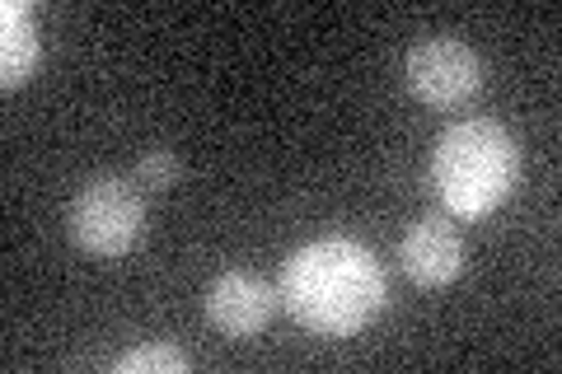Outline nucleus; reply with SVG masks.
<instances>
[{
  "instance_id": "f257e3e1",
  "label": "nucleus",
  "mask_w": 562,
  "mask_h": 374,
  "mask_svg": "<svg viewBox=\"0 0 562 374\" xmlns=\"http://www.w3.org/2000/svg\"><path fill=\"white\" fill-rule=\"evenodd\" d=\"M277 295L301 328L319 337H357L390 299V276L361 239L328 235L286 258Z\"/></svg>"
},
{
  "instance_id": "f03ea898",
  "label": "nucleus",
  "mask_w": 562,
  "mask_h": 374,
  "mask_svg": "<svg viewBox=\"0 0 562 374\" xmlns=\"http://www.w3.org/2000/svg\"><path fill=\"white\" fill-rule=\"evenodd\" d=\"M427 178L450 216L483 220L520 183V140L492 117L454 122L436 136Z\"/></svg>"
},
{
  "instance_id": "7ed1b4c3",
  "label": "nucleus",
  "mask_w": 562,
  "mask_h": 374,
  "mask_svg": "<svg viewBox=\"0 0 562 374\" xmlns=\"http://www.w3.org/2000/svg\"><path fill=\"white\" fill-rule=\"evenodd\" d=\"M70 243L90 258H122L146 235V192L132 178H90L66 211Z\"/></svg>"
},
{
  "instance_id": "20e7f679",
  "label": "nucleus",
  "mask_w": 562,
  "mask_h": 374,
  "mask_svg": "<svg viewBox=\"0 0 562 374\" xmlns=\"http://www.w3.org/2000/svg\"><path fill=\"white\" fill-rule=\"evenodd\" d=\"M403 76H408V89L417 103L450 113V109H464L483 89V61L469 43L450 38V33H436V38H422L408 47Z\"/></svg>"
},
{
  "instance_id": "39448f33",
  "label": "nucleus",
  "mask_w": 562,
  "mask_h": 374,
  "mask_svg": "<svg viewBox=\"0 0 562 374\" xmlns=\"http://www.w3.org/2000/svg\"><path fill=\"white\" fill-rule=\"evenodd\" d=\"M202 309H206V324L221 337H235L239 342V337H258L272 324L281 309V295L268 276L249 272V267H235V272H221L206 286Z\"/></svg>"
},
{
  "instance_id": "423d86ee",
  "label": "nucleus",
  "mask_w": 562,
  "mask_h": 374,
  "mask_svg": "<svg viewBox=\"0 0 562 374\" xmlns=\"http://www.w3.org/2000/svg\"><path fill=\"white\" fill-rule=\"evenodd\" d=\"M398 267L417 286H450L464 272V235L450 216H417L398 239Z\"/></svg>"
},
{
  "instance_id": "0eeeda50",
  "label": "nucleus",
  "mask_w": 562,
  "mask_h": 374,
  "mask_svg": "<svg viewBox=\"0 0 562 374\" xmlns=\"http://www.w3.org/2000/svg\"><path fill=\"white\" fill-rule=\"evenodd\" d=\"M38 24H33V5L29 0H5L0 5V84L20 89L33 80L38 70Z\"/></svg>"
},
{
  "instance_id": "6e6552de",
  "label": "nucleus",
  "mask_w": 562,
  "mask_h": 374,
  "mask_svg": "<svg viewBox=\"0 0 562 374\" xmlns=\"http://www.w3.org/2000/svg\"><path fill=\"white\" fill-rule=\"evenodd\" d=\"M192 370V355L179 351L173 342H146V347H132L113 361V374H188Z\"/></svg>"
},
{
  "instance_id": "1a4fd4ad",
  "label": "nucleus",
  "mask_w": 562,
  "mask_h": 374,
  "mask_svg": "<svg viewBox=\"0 0 562 374\" xmlns=\"http://www.w3.org/2000/svg\"><path fill=\"white\" fill-rule=\"evenodd\" d=\"M179 178H183L179 155L165 150V146L146 150V155H140L136 165H132V183H136L140 192H150V197H160V192H173V188H179Z\"/></svg>"
}]
</instances>
